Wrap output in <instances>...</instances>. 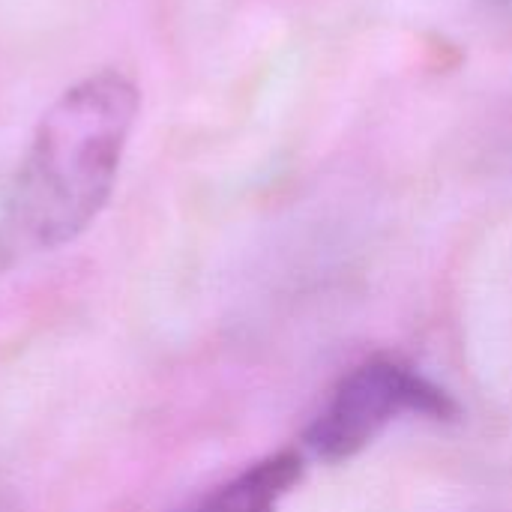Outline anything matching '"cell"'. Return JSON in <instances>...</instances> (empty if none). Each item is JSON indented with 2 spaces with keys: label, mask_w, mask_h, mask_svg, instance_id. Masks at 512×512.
<instances>
[{
  "label": "cell",
  "mask_w": 512,
  "mask_h": 512,
  "mask_svg": "<svg viewBox=\"0 0 512 512\" xmlns=\"http://www.w3.org/2000/svg\"><path fill=\"white\" fill-rule=\"evenodd\" d=\"M0 512H3V504H0Z\"/></svg>",
  "instance_id": "5b68a950"
},
{
  "label": "cell",
  "mask_w": 512,
  "mask_h": 512,
  "mask_svg": "<svg viewBox=\"0 0 512 512\" xmlns=\"http://www.w3.org/2000/svg\"><path fill=\"white\" fill-rule=\"evenodd\" d=\"M300 477L303 459L291 450H282L210 489L180 512H276L282 498L300 483Z\"/></svg>",
  "instance_id": "3957f363"
},
{
  "label": "cell",
  "mask_w": 512,
  "mask_h": 512,
  "mask_svg": "<svg viewBox=\"0 0 512 512\" xmlns=\"http://www.w3.org/2000/svg\"><path fill=\"white\" fill-rule=\"evenodd\" d=\"M405 414L453 420L459 405L447 390L423 378L408 363L372 357L339 381L327 408L309 426L306 444L318 459L342 462L369 447L393 420Z\"/></svg>",
  "instance_id": "7a4b0ae2"
},
{
  "label": "cell",
  "mask_w": 512,
  "mask_h": 512,
  "mask_svg": "<svg viewBox=\"0 0 512 512\" xmlns=\"http://www.w3.org/2000/svg\"><path fill=\"white\" fill-rule=\"evenodd\" d=\"M138 108L141 96L129 75L96 69L42 111L3 198L6 246L51 252L96 222L117 186Z\"/></svg>",
  "instance_id": "6da1fadb"
},
{
  "label": "cell",
  "mask_w": 512,
  "mask_h": 512,
  "mask_svg": "<svg viewBox=\"0 0 512 512\" xmlns=\"http://www.w3.org/2000/svg\"><path fill=\"white\" fill-rule=\"evenodd\" d=\"M492 12H501V15H512V0H483Z\"/></svg>",
  "instance_id": "277c9868"
}]
</instances>
